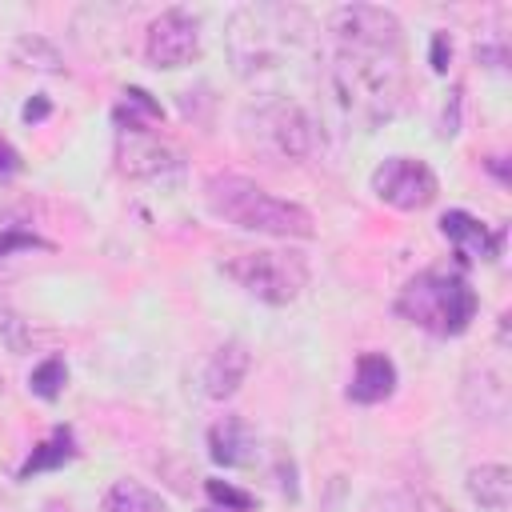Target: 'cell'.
<instances>
[{
	"instance_id": "obj_1",
	"label": "cell",
	"mask_w": 512,
	"mask_h": 512,
	"mask_svg": "<svg viewBox=\"0 0 512 512\" xmlns=\"http://www.w3.org/2000/svg\"><path fill=\"white\" fill-rule=\"evenodd\" d=\"M332 64L328 80L348 120L376 128L392 120L408 92L404 28L380 4H344L328 16Z\"/></svg>"
},
{
	"instance_id": "obj_2",
	"label": "cell",
	"mask_w": 512,
	"mask_h": 512,
	"mask_svg": "<svg viewBox=\"0 0 512 512\" xmlns=\"http://www.w3.org/2000/svg\"><path fill=\"white\" fill-rule=\"evenodd\" d=\"M224 44L236 76L264 80L300 64L312 48V20L292 4H244L228 16Z\"/></svg>"
},
{
	"instance_id": "obj_3",
	"label": "cell",
	"mask_w": 512,
	"mask_h": 512,
	"mask_svg": "<svg viewBox=\"0 0 512 512\" xmlns=\"http://www.w3.org/2000/svg\"><path fill=\"white\" fill-rule=\"evenodd\" d=\"M204 200L212 208V216H220L224 224H236L244 232H260V236H280V240H308L312 228V212L300 208L296 200H280L268 188H260L248 176L236 172H220L204 184Z\"/></svg>"
},
{
	"instance_id": "obj_4",
	"label": "cell",
	"mask_w": 512,
	"mask_h": 512,
	"mask_svg": "<svg viewBox=\"0 0 512 512\" xmlns=\"http://www.w3.org/2000/svg\"><path fill=\"white\" fill-rule=\"evenodd\" d=\"M240 128H244L248 148L276 164H304L324 148L320 120L288 96H268V100L252 104L244 112Z\"/></svg>"
},
{
	"instance_id": "obj_5",
	"label": "cell",
	"mask_w": 512,
	"mask_h": 512,
	"mask_svg": "<svg viewBox=\"0 0 512 512\" xmlns=\"http://www.w3.org/2000/svg\"><path fill=\"white\" fill-rule=\"evenodd\" d=\"M396 312L432 336H460L476 316V292L460 272L428 268L400 288Z\"/></svg>"
},
{
	"instance_id": "obj_6",
	"label": "cell",
	"mask_w": 512,
	"mask_h": 512,
	"mask_svg": "<svg viewBox=\"0 0 512 512\" xmlns=\"http://www.w3.org/2000/svg\"><path fill=\"white\" fill-rule=\"evenodd\" d=\"M220 272L264 304H292L308 288V260L296 248H248L220 260Z\"/></svg>"
},
{
	"instance_id": "obj_7",
	"label": "cell",
	"mask_w": 512,
	"mask_h": 512,
	"mask_svg": "<svg viewBox=\"0 0 512 512\" xmlns=\"http://www.w3.org/2000/svg\"><path fill=\"white\" fill-rule=\"evenodd\" d=\"M372 192L388 208L416 212V208H428L436 200L440 184H436V172L420 156H388L372 172Z\"/></svg>"
},
{
	"instance_id": "obj_8",
	"label": "cell",
	"mask_w": 512,
	"mask_h": 512,
	"mask_svg": "<svg viewBox=\"0 0 512 512\" xmlns=\"http://www.w3.org/2000/svg\"><path fill=\"white\" fill-rule=\"evenodd\" d=\"M200 52V24L184 8H164L144 36V56L152 68H184Z\"/></svg>"
},
{
	"instance_id": "obj_9",
	"label": "cell",
	"mask_w": 512,
	"mask_h": 512,
	"mask_svg": "<svg viewBox=\"0 0 512 512\" xmlns=\"http://www.w3.org/2000/svg\"><path fill=\"white\" fill-rule=\"evenodd\" d=\"M120 168L140 180H168L180 172V156L148 128H120Z\"/></svg>"
},
{
	"instance_id": "obj_10",
	"label": "cell",
	"mask_w": 512,
	"mask_h": 512,
	"mask_svg": "<svg viewBox=\"0 0 512 512\" xmlns=\"http://www.w3.org/2000/svg\"><path fill=\"white\" fill-rule=\"evenodd\" d=\"M396 364L384 352H360L352 380H348V400L352 404H380L396 392Z\"/></svg>"
},
{
	"instance_id": "obj_11",
	"label": "cell",
	"mask_w": 512,
	"mask_h": 512,
	"mask_svg": "<svg viewBox=\"0 0 512 512\" xmlns=\"http://www.w3.org/2000/svg\"><path fill=\"white\" fill-rule=\"evenodd\" d=\"M248 368H252V356H248V348H244L240 340L220 344V348L208 356V364H204V392H208L212 400H228V396L244 384Z\"/></svg>"
},
{
	"instance_id": "obj_12",
	"label": "cell",
	"mask_w": 512,
	"mask_h": 512,
	"mask_svg": "<svg viewBox=\"0 0 512 512\" xmlns=\"http://www.w3.org/2000/svg\"><path fill=\"white\" fill-rule=\"evenodd\" d=\"M440 232L456 244L460 256H484V260L500 256V232H488L484 220H476V216H468L460 208L440 216Z\"/></svg>"
},
{
	"instance_id": "obj_13",
	"label": "cell",
	"mask_w": 512,
	"mask_h": 512,
	"mask_svg": "<svg viewBox=\"0 0 512 512\" xmlns=\"http://www.w3.org/2000/svg\"><path fill=\"white\" fill-rule=\"evenodd\" d=\"M208 452L224 468H244V464L256 460V436H252V428L240 416H224L208 432Z\"/></svg>"
},
{
	"instance_id": "obj_14",
	"label": "cell",
	"mask_w": 512,
	"mask_h": 512,
	"mask_svg": "<svg viewBox=\"0 0 512 512\" xmlns=\"http://www.w3.org/2000/svg\"><path fill=\"white\" fill-rule=\"evenodd\" d=\"M472 504L480 512H508L512 508V472L504 464H480L464 480Z\"/></svg>"
},
{
	"instance_id": "obj_15",
	"label": "cell",
	"mask_w": 512,
	"mask_h": 512,
	"mask_svg": "<svg viewBox=\"0 0 512 512\" xmlns=\"http://www.w3.org/2000/svg\"><path fill=\"white\" fill-rule=\"evenodd\" d=\"M100 512H168V500L140 480H116L104 492Z\"/></svg>"
},
{
	"instance_id": "obj_16",
	"label": "cell",
	"mask_w": 512,
	"mask_h": 512,
	"mask_svg": "<svg viewBox=\"0 0 512 512\" xmlns=\"http://www.w3.org/2000/svg\"><path fill=\"white\" fill-rule=\"evenodd\" d=\"M72 456H76L72 432H68V428H56L44 444L32 448V456H28L24 468H20V480H28V476H36V472H48V468H60V464H68Z\"/></svg>"
},
{
	"instance_id": "obj_17",
	"label": "cell",
	"mask_w": 512,
	"mask_h": 512,
	"mask_svg": "<svg viewBox=\"0 0 512 512\" xmlns=\"http://www.w3.org/2000/svg\"><path fill=\"white\" fill-rule=\"evenodd\" d=\"M64 380H68L64 360H60V356H48L44 364H36V368H32L28 388H32L40 400H56V396H60V388H64Z\"/></svg>"
},
{
	"instance_id": "obj_18",
	"label": "cell",
	"mask_w": 512,
	"mask_h": 512,
	"mask_svg": "<svg viewBox=\"0 0 512 512\" xmlns=\"http://www.w3.org/2000/svg\"><path fill=\"white\" fill-rule=\"evenodd\" d=\"M208 496L216 504H224V508H236V512L252 508V496H244V492H236L232 484H220V480H208Z\"/></svg>"
},
{
	"instance_id": "obj_19",
	"label": "cell",
	"mask_w": 512,
	"mask_h": 512,
	"mask_svg": "<svg viewBox=\"0 0 512 512\" xmlns=\"http://www.w3.org/2000/svg\"><path fill=\"white\" fill-rule=\"evenodd\" d=\"M12 248H44V240H36L32 232H4L0 236V256H8Z\"/></svg>"
},
{
	"instance_id": "obj_20",
	"label": "cell",
	"mask_w": 512,
	"mask_h": 512,
	"mask_svg": "<svg viewBox=\"0 0 512 512\" xmlns=\"http://www.w3.org/2000/svg\"><path fill=\"white\" fill-rule=\"evenodd\" d=\"M408 512H452V508L440 504V500L428 496V492H408Z\"/></svg>"
},
{
	"instance_id": "obj_21",
	"label": "cell",
	"mask_w": 512,
	"mask_h": 512,
	"mask_svg": "<svg viewBox=\"0 0 512 512\" xmlns=\"http://www.w3.org/2000/svg\"><path fill=\"white\" fill-rule=\"evenodd\" d=\"M448 56H452V44H448L444 32H436V36H432V68L444 72V68H448Z\"/></svg>"
},
{
	"instance_id": "obj_22",
	"label": "cell",
	"mask_w": 512,
	"mask_h": 512,
	"mask_svg": "<svg viewBox=\"0 0 512 512\" xmlns=\"http://www.w3.org/2000/svg\"><path fill=\"white\" fill-rule=\"evenodd\" d=\"M12 172H20V152L0 136V176H12Z\"/></svg>"
},
{
	"instance_id": "obj_23",
	"label": "cell",
	"mask_w": 512,
	"mask_h": 512,
	"mask_svg": "<svg viewBox=\"0 0 512 512\" xmlns=\"http://www.w3.org/2000/svg\"><path fill=\"white\" fill-rule=\"evenodd\" d=\"M44 512H72V508H68L64 500H48V504H44Z\"/></svg>"
}]
</instances>
